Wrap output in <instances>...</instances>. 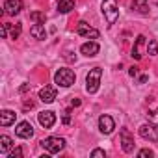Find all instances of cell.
Returning <instances> with one entry per match:
<instances>
[{
  "instance_id": "obj_1",
  "label": "cell",
  "mask_w": 158,
  "mask_h": 158,
  "mask_svg": "<svg viewBox=\"0 0 158 158\" xmlns=\"http://www.w3.org/2000/svg\"><path fill=\"white\" fill-rule=\"evenodd\" d=\"M54 82H56V86H60V88H71V86L76 82V74H74L71 69L61 67V69H58L56 74H54Z\"/></svg>"
},
{
  "instance_id": "obj_2",
  "label": "cell",
  "mask_w": 158,
  "mask_h": 158,
  "mask_svg": "<svg viewBox=\"0 0 158 158\" xmlns=\"http://www.w3.org/2000/svg\"><path fill=\"white\" fill-rule=\"evenodd\" d=\"M101 76H102V69L101 67H93L88 73V76H86V91L89 95H93V93L99 91V88H101Z\"/></svg>"
},
{
  "instance_id": "obj_3",
  "label": "cell",
  "mask_w": 158,
  "mask_h": 158,
  "mask_svg": "<svg viewBox=\"0 0 158 158\" xmlns=\"http://www.w3.org/2000/svg\"><path fill=\"white\" fill-rule=\"evenodd\" d=\"M102 15L108 23V26L115 24L117 19H119V8H117V2L115 0H102Z\"/></svg>"
},
{
  "instance_id": "obj_4",
  "label": "cell",
  "mask_w": 158,
  "mask_h": 158,
  "mask_svg": "<svg viewBox=\"0 0 158 158\" xmlns=\"http://www.w3.org/2000/svg\"><path fill=\"white\" fill-rule=\"evenodd\" d=\"M41 147H43L47 152H50V154H58L60 151H63L65 139H63V138H58V136H50V138L41 139Z\"/></svg>"
},
{
  "instance_id": "obj_5",
  "label": "cell",
  "mask_w": 158,
  "mask_h": 158,
  "mask_svg": "<svg viewBox=\"0 0 158 158\" xmlns=\"http://www.w3.org/2000/svg\"><path fill=\"white\" fill-rule=\"evenodd\" d=\"M139 136L143 139H149V141H158V125L154 123H145L139 127Z\"/></svg>"
},
{
  "instance_id": "obj_6",
  "label": "cell",
  "mask_w": 158,
  "mask_h": 158,
  "mask_svg": "<svg viewBox=\"0 0 158 158\" xmlns=\"http://www.w3.org/2000/svg\"><path fill=\"white\" fill-rule=\"evenodd\" d=\"M119 143H121V149H123L127 154L134 152V138H132V134H130L127 128H121V134H119Z\"/></svg>"
},
{
  "instance_id": "obj_7",
  "label": "cell",
  "mask_w": 158,
  "mask_h": 158,
  "mask_svg": "<svg viewBox=\"0 0 158 158\" xmlns=\"http://www.w3.org/2000/svg\"><path fill=\"white\" fill-rule=\"evenodd\" d=\"M76 32H78V35H82V37H86V39H99V30H95V28H91L88 23H84V21H80L78 23V26H76Z\"/></svg>"
},
{
  "instance_id": "obj_8",
  "label": "cell",
  "mask_w": 158,
  "mask_h": 158,
  "mask_svg": "<svg viewBox=\"0 0 158 158\" xmlns=\"http://www.w3.org/2000/svg\"><path fill=\"white\" fill-rule=\"evenodd\" d=\"M114 128H115V121H114L110 115H101V117H99V130H101L102 134L110 136V134L114 132Z\"/></svg>"
},
{
  "instance_id": "obj_9",
  "label": "cell",
  "mask_w": 158,
  "mask_h": 158,
  "mask_svg": "<svg viewBox=\"0 0 158 158\" xmlns=\"http://www.w3.org/2000/svg\"><path fill=\"white\" fill-rule=\"evenodd\" d=\"M37 119H39V125H41L43 128H52L54 123H56V114L50 112V110H45V112H41V114L37 115Z\"/></svg>"
},
{
  "instance_id": "obj_10",
  "label": "cell",
  "mask_w": 158,
  "mask_h": 158,
  "mask_svg": "<svg viewBox=\"0 0 158 158\" xmlns=\"http://www.w3.org/2000/svg\"><path fill=\"white\" fill-rule=\"evenodd\" d=\"M15 134H17L19 138H23V139H30V138L34 136V128H32V125H30L28 121H21V123L15 127Z\"/></svg>"
},
{
  "instance_id": "obj_11",
  "label": "cell",
  "mask_w": 158,
  "mask_h": 158,
  "mask_svg": "<svg viewBox=\"0 0 158 158\" xmlns=\"http://www.w3.org/2000/svg\"><path fill=\"white\" fill-rule=\"evenodd\" d=\"M58 97V91H56V88L54 86H45L41 91H39V99L45 102V104H50V102H54V99Z\"/></svg>"
},
{
  "instance_id": "obj_12",
  "label": "cell",
  "mask_w": 158,
  "mask_h": 158,
  "mask_svg": "<svg viewBox=\"0 0 158 158\" xmlns=\"http://www.w3.org/2000/svg\"><path fill=\"white\" fill-rule=\"evenodd\" d=\"M21 10H23V0H6L4 4L6 15H19Z\"/></svg>"
},
{
  "instance_id": "obj_13",
  "label": "cell",
  "mask_w": 158,
  "mask_h": 158,
  "mask_svg": "<svg viewBox=\"0 0 158 158\" xmlns=\"http://www.w3.org/2000/svg\"><path fill=\"white\" fill-rule=\"evenodd\" d=\"M143 47H147V39H145V35H138L136 37V43L132 47V58L134 60H141L143 58V52H141Z\"/></svg>"
},
{
  "instance_id": "obj_14",
  "label": "cell",
  "mask_w": 158,
  "mask_h": 158,
  "mask_svg": "<svg viewBox=\"0 0 158 158\" xmlns=\"http://www.w3.org/2000/svg\"><path fill=\"white\" fill-rule=\"evenodd\" d=\"M99 50H101V47H99V43H97V41H88V43H84V45L80 47V52H82L84 56H88V58L97 56V54H99Z\"/></svg>"
},
{
  "instance_id": "obj_15",
  "label": "cell",
  "mask_w": 158,
  "mask_h": 158,
  "mask_svg": "<svg viewBox=\"0 0 158 158\" xmlns=\"http://www.w3.org/2000/svg\"><path fill=\"white\" fill-rule=\"evenodd\" d=\"M15 117H17V114L13 110H2V112H0V125H2V127H10V125L15 123Z\"/></svg>"
},
{
  "instance_id": "obj_16",
  "label": "cell",
  "mask_w": 158,
  "mask_h": 158,
  "mask_svg": "<svg viewBox=\"0 0 158 158\" xmlns=\"http://www.w3.org/2000/svg\"><path fill=\"white\" fill-rule=\"evenodd\" d=\"M30 35L34 37V39H37V41H45L47 39V30H45V24H34L32 28H30Z\"/></svg>"
},
{
  "instance_id": "obj_17",
  "label": "cell",
  "mask_w": 158,
  "mask_h": 158,
  "mask_svg": "<svg viewBox=\"0 0 158 158\" xmlns=\"http://www.w3.org/2000/svg\"><path fill=\"white\" fill-rule=\"evenodd\" d=\"M130 8H132L134 11L141 13V15H147V13H149V4H147V0H132Z\"/></svg>"
},
{
  "instance_id": "obj_18",
  "label": "cell",
  "mask_w": 158,
  "mask_h": 158,
  "mask_svg": "<svg viewBox=\"0 0 158 158\" xmlns=\"http://www.w3.org/2000/svg\"><path fill=\"white\" fill-rule=\"evenodd\" d=\"M71 10H74V0H60V2H58V13L65 15Z\"/></svg>"
},
{
  "instance_id": "obj_19",
  "label": "cell",
  "mask_w": 158,
  "mask_h": 158,
  "mask_svg": "<svg viewBox=\"0 0 158 158\" xmlns=\"http://www.w3.org/2000/svg\"><path fill=\"white\" fill-rule=\"evenodd\" d=\"M13 147V139L10 138V136H0V152H2V154H6L10 149Z\"/></svg>"
},
{
  "instance_id": "obj_20",
  "label": "cell",
  "mask_w": 158,
  "mask_h": 158,
  "mask_svg": "<svg viewBox=\"0 0 158 158\" xmlns=\"http://www.w3.org/2000/svg\"><path fill=\"white\" fill-rule=\"evenodd\" d=\"M30 19H32L34 23H37V24H45L47 15H45L43 11H32V13H30Z\"/></svg>"
},
{
  "instance_id": "obj_21",
  "label": "cell",
  "mask_w": 158,
  "mask_h": 158,
  "mask_svg": "<svg viewBox=\"0 0 158 158\" xmlns=\"http://www.w3.org/2000/svg\"><path fill=\"white\" fill-rule=\"evenodd\" d=\"M147 54L149 56H156L158 54V43L154 39H149V43H147Z\"/></svg>"
},
{
  "instance_id": "obj_22",
  "label": "cell",
  "mask_w": 158,
  "mask_h": 158,
  "mask_svg": "<svg viewBox=\"0 0 158 158\" xmlns=\"http://www.w3.org/2000/svg\"><path fill=\"white\" fill-rule=\"evenodd\" d=\"M21 30H23V26H21V24H15V26H11V24H10V37H11V39H19Z\"/></svg>"
},
{
  "instance_id": "obj_23",
  "label": "cell",
  "mask_w": 158,
  "mask_h": 158,
  "mask_svg": "<svg viewBox=\"0 0 158 158\" xmlns=\"http://www.w3.org/2000/svg\"><path fill=\"white\" fill-rule=\"evenodd\" d=\"M61 121H63V125H71V108H65L61 112Z\"/></svg>"
},
{
  "instance_id": "obj_24",
  "label": "cell",
  "mask_w": 158,
  "mask_h": 158,
  "mask_svg": "<svg viewBox=\"0 0 158 158\" xmlns=\"http://www.w3.org/2000/svg\"><path fill=\"white\" fill-rule=\"evenodd\" d=\"M21 156H23V149L21 147H17V149H13V151L8 152V158H21Z\"/></svg>"
},
{
  "instance_id": "obj_25",
  "label": "cell",
  "mask_w": 158,
  "mask_h": 158,
  "mask_svg": "<svg viewBox=\"0 0 158 158\" xmlns=\"http://www.w3.org/2000/svg\"><path fill=\"white\" fill-rule=\"evenodd\" d=\"M89 156H91V158H104V156H106V152H104L102 149H93Z\"/></svg>"
},
{
  "instance_id": "obj_26",
  "label": "cell",
  "mask_w": 158,
  "mask_h": 158,
  "mask_svg": "<svg viewBox=\"0 0 158 158\" xmlns=\"http://www.w3.org/2000/svg\"><path fill=\"white\" fill-rule=\"evenodd\" d=\"M152 154H154V152H152L151 149H141V151L138 152V156H139V158H147V156H152Z\"/></svg>"
},
{
  "instance_id": "obj_27",
  "label": "cell",
  "mask_w": 158,
  "mask_h": 158,
  "mask_svg": "<svg viewBox=\"0 0 158 158\" xmlns=\"http://www.w3.org/2000/svg\"><path fill=\"white\" fill-rule=\"evenodd\" d=\"M128 74H130V76H136V74H138V67H130V69H128Z\"/></svg>"
},
{
  "instance_id": "obj_28",
  "label": "cell",
  "mask_w": 158,
  "mask_h": 158,
  "mask_svg": "<svg viewBox=\"0 0 158 158\" xmlns=\"http://www.w3.org/2000/svg\"><path fill=\"white\" fill-rule=\"evenodd\" d=\"M147 80H149V76H147V74H141V76H139V84H145Z\"/></svg>"
},
{
  "instance_id": "obj_29",
  "label": "cell",
  "mask_w": 158,
  "mask_h": 158,
  "mask_svg": "<svg viewBox=\"0 0 158 158\" xmlns=\"http://www.w3.org/2000/svg\"><path fill=\"white\" fill-rule=\"evenodd\" d=\"M71 104H73V106H80L82 102H80V99H73V102H71Z\"/></svg>"
},
{
  "instance_id": "obj_30",
  "label": "cell",
  "mask_w": 158,
  "mask_h": 158,
  "mask_svg": "<svg viewBox=\"0 0 158 158\" xmlns=\"http://www.w3.org/2000/svg\"><path fill=\"white\" fill-rule=\"evenodd\" d=\"M151 117H152V119L158 123V112H151Z\"/></svg>"
},
{
  "instance_id": "obj_31",
  "label": "cell",
  "mask_w": 158,
  "mask_h": 158,
  "mask_svg": "<svg viewBox=\"0 0 158 158\" xmlns=\"http://www.w3.org/2000/svg\"><path fill=\"white\" fill-rule=\"evenodd\" d=\"M28 89H30V86H28V84H24V86L21 88V93H24V91H28Z\"/></svg>"
}]
</instances>
